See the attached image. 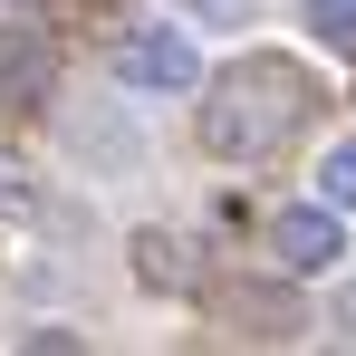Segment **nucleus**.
<instances>
[{
    "label": "nucleus",
    "instance_id": "obj_1",
    "mask_svg": "<svg viewBox=\"0 0 356 356\" xmlns=\"http://www.w3.org/2000/svg\"><path fill=\"white\" fill-rule=\"evenodd\" d=\"M318 97H308V77L280 58H250L232 77H212L202 87V145L222 154V164H260V154H280V135L308 116Z\"/></svg>",
    "mask_w": 356,
    "mask_h": 356
},
{
    "label": "nucleus",
    "instance_id": "obj_2",
    "mask_svg": "<svg viewBox=\"0 0 356 356\" xmlns=\"http://www.w3.org/2000/svg\"><path fill=\"white\" fill-rule=\"evenodd\" d=\"M116 87L125 97H193L202 87V49L183 39L174 19H145L116 39Z\"/></svg>",
    "mask_w": 356,
    "mask_h": 356
},
{
    "label": "nucleus",
    "instance_id": "obj_3",
    "mask_svg": "<svg viewBox=\"0 0 356 356\" xmlns=\"http://www.w3.org/2000/svg\"><path fill=\"white\" fill-rule=\"evenodd\" d=\"M337 202H289V212H270V260L289 270V280H318V270H337Z\"/></svg>",
    "mask_w": 356,
    "mask_h": 356
},
{
    "label": "nucleus",
    "instance_id": "obj_4",
    "mask_svg": "<svg viewBox=\"0 0 356 356\" xmlns=\"http://www.w3.org/2000/svg\"><path fill=\"white\" fill-rule=\"evenodd\" d=\"M49 87H58V49H49L39 29H19V19H10V29H0V97L39 106Z\"/></svg>",
    "mask_w": 356,
    "mask_h": 356
},
{
    "label": "nucleus",
    "instance_id": "obj_5",
    "mask_svg": "<svg viewBox=\"0 0 356 356\" xmlns=\"http://www.w3.org/2000/svg\"><path fill=\"white\" fill-rule=\"evenodd\" d=\"M222 318H241L250 337H289V327H298L289 298H260V289H232V298H222Z\"/></svg>",
    "mask_w": 356,
    "mask_h": 356
},
{
    "label": "nucleus",
    "instance_id": "obj_6",
    "mask_svg": "<svg viewBox=\"0 0 356 356\" xmlns=\"http://www.w3.org/2000/svg\"><path fill=\"white\" fill-rule=\"evenodd\" d=\"M135 270H145L154 289H183V280H193V270H183V241H174V232H145V241H135Z\"/></svg>",
    "mask_w": 356,
    "mask_h": 356
},
{
    "label": "nucleus",
    "instance_id": "obj_7",
    "mask_svg": "<svg viewBox=\"0 0 356 356\" xmlns=\"http://www.w3.org/2000/svg\"><path fill=\"white\" fill-rule=\"evenodd\" d=\"M318 202H337V212H356V135L318 154Z\"/></svg>",
    "mask_w": 356,
    "mask_h": 356
},
{
    "label": "nucleus",
    "instance_id": "obj_8",
    "mask_svg": "<svg viewBox=\"0 0 356 356\" xmlns=\"http://www.w3.org/2000/svg\"><path fill=\"white\" fill-rule=\"evenodd\" d=\"M308 39L318 49H356V0H308Z\"/></svg>",
    "mask_w": 356,
    "mask_h": 356
},
{
    "label": "nucleus",
    "instance_id": "obj_9",
    "mask_svg": "<svg viewBox=\"0 0 356 356\" xmlns=\"http://www.w3.org/2000/svg\"><path fill=\"white\" fill-rule=\"evenodd\" d=\"M183 19H202V29H241L250 19V0H174Z\"/></svg>",
    "mask_w": 356,
    "mask_h": 356
},
{
    "label": "nucleus",
    "instance_id": "obj_10",
    "mask_svg": "<svg viewBox=\"0 0 356 356\" xmlns=\"http://www.w3.org/2000/svg\"><path fill=\"white\" fill-rule=\"evenodd\" d=\"M337 327H356V280H347V289H337Z\"/></svg>",
    "mask_w": 356,
    "mask_h": 356
}]
</instances>
